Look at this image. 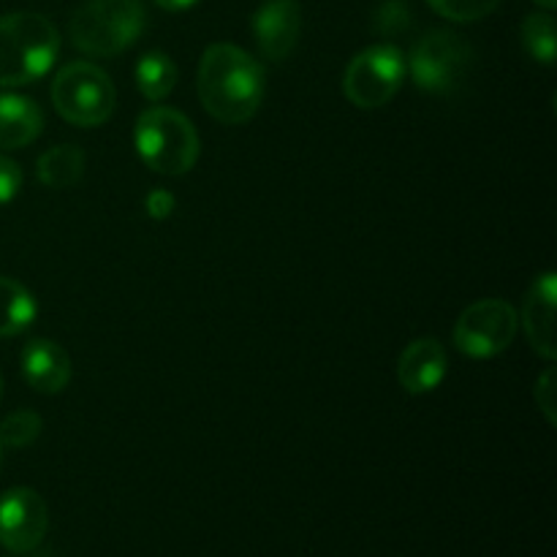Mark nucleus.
<instances>
[{
	"mask_svg": "<svg viewBox=\"0 0 557 557\" xmlns=\"http://www.w3.org/2000/svg\"><path fill=\"white\" fill-rule=\"evenodd\" d=\"M201 107L223 125H243L259 112L267 79L259 60L234 44H212L199 63Z\"/></svg>",
	"mask_w": 557,
	"mask_h": 557,
	"instance_id": "nucleus-1",
	"label": "nucleus"
},
{
	"mask_svg": "<svg viewBox=\"0 0 557 557\" xmlns=\"http://www.w3.org/2000/svg\"><path fill=\"white\" fill-rule=\"evenodd\" d=\"M60 52L58 27L44 14L16 11L0 16V87L41 79Z\"/></svg>",
	"mask_w": 557,
	"mask_h": 557,
	"instance_id": "nucleus-2",
	"label": "nucleus"
},
{
	"mask_svg": "<svg viewBox=\"0 0 557 557\" xmlns=\"http://www.w3.org/2000/svg\"><path fill=\"white\" fill-rule=\"evenodd\" d=\"M145 25L141 0H85L71 14L69 36L90 58H114L139 41Z\"/></svg>",
	"mask_w": 557,
	"mask_h": 557,
	"instance_id": "nucleus-3",
	"label": "nucleus"
},
{
	"mask_svg": "<svg viewBox=\"0 0 557 557\" xmlns=\"http://www.w3.org/2000/svg\"><path fill=\"white\" fill-rule=\"evenodd\" d=\"M136 152L158 174L180 177L190 172L199 158V134L183 112L152 107L136 120Z\"/></svg>",
	"mask_w": 557,
	"mask_h": 557,
	"instance_id": "nucleus-4",
	"label": "nucleus"
},
{
	"mask_svg": "<svg viewBox=\"0 0 557 557\" xmlns=\"http://www.w3.org/2000/svg\"><path fill=\"white\" fill-rule=\"evenodd\" d=\"M52 103L65 123L96 128L112 117L117 92L101 65L76 60L63 65L52 79Z\"/></svg>",
	"mask_w": 557,
	"mask_h": 557,
	"instance_id": "nucleus-5",
	"label": "nucleus"
},
{
	"mask_svg": "<svg viewBox=\"0 0 557 557\" xmlns=\"http://www.w3.org/2000/svg\"><path fill=\"white\" fill-rule=\"evenodd\" d=\"M406 71L408 65L400 49L389 44H375L348 63L343 92L359 109L386 107L403 87Z\"/></svg>",
	"mask_w": 557,
	"mask_h": 557,
	"instance_id": "nucleus-6",
	"label": "nucleus"
},
{
	"mask_svg": "<svg viewBox=\"0 0 557 557\" xmlns=\"http://www.w3.org/2000/svg\"><path fill=\"white\" fill-rule=\"evenodd\" d=\"M471 54V47L462 36L451 30H433L419 38L406 65L411 69L419 90L446 96V92L457 90L460 82L466 79Z\"/></svg>",
	"mask_w": 557,
	"mask_h": 557,
	"instance_id": "nucleus-7",
	"label": "nucleus"
},
{
	"mask_svg": "<svg viewBox=\"0 0 557 557\" xmlns=\"http://www.w3.org/2000/svg\"><path fill=\"white\" fill-rule=\"evenodd\" d=\"M520 315L506 299H479L468 305L455 324L457 351L471 359H490L515 343Z\"/></svg>",
	"mask_w": 557,
	"mask_h": 557,
	"instance_id": "nucleus-8",
	"label": "nucleus"
},
{
	"mask_svg": "<svg viewBox=\"0 0 557 557\" xmlns=\"http://www.w3.org/2000/svg\"><path fill=\"white\" fill-rule=\"evenodd\" d=\"M49 511L41 495L30 487H14L0 495V544L9 553H33L44 542Z\"/></svg>",
	"mask_w": 557,
	"mask_h": 557,
	"instance_id": "nucleus-9",
	"label": "nucleus"
},
{
	"mask_svg": "<svg viewBox=\"0 0 557 557\" xmlns=\"http://www.w3.org/2000/svg\"><path fill=\"white\" fill-rule=\"evenodd\" d=\"M302 30V9L297 0H264L253 14V36L261 54L281 63L294 52Z\"/></svg>",
	"mask_w": 557,
	"mask_h": 557,
	"instance_id": "nucleus-10",
	"label": "nucleus"
},
{
	"mask_svg": "<svg viewBox=\"0 0 557 557\" xmlns=\"http://www.w3.org/2000/svg\"><path fill=\"white\" fill-rule=\"evenodd\" d=\"M446 373H449V359L435 337L413 341L397 362V381L408 395H428V392L438 389Z\"/></svg>",
	"mask_w": 557,
	"mask_h": 557,
	"instance_id": "nucleus-11",
	"label": "nucleus"
},
{
	"mask_svg": "<svg viewBox=\"0 0 557 557\" xmlns=\"http://www.w3.org/2000/svg\"><path fill=\"white\" fill-rule=\"evenodd\" d=\"M555 272H544L536 277L522 305V326H525L528 341L533 351L542 354L549 362L555 359Z\"/></svg>",
	"mask_w": 557,
	"mask_h": 557,
	"instance_id": "nucleus-12",
	"label": "nucleus"
},
{
	"mask_svg": "<svg viewBox=\"0 0 557 557\" xmlns=\"http://www.w3.org/2000/svg\"><path fill=\"white\" fill-rule=\"evenodd\" d=\"M22 375L41 395H58L71 381V359L63 346L36 337L22 351Z\"/></svg>",
	"mask_w": 557,
	"mask_h": 557,
	"instance_id": "nucleus-13",
	"label": "nucleus"
},
{
	"mask_svg": "<svg viewBox=\"0 0 557 557\" xmlns=\"http://www.w3.org/2000/svg\"><path fill=\"white\" fill-rule=\"evenodd\" d=\"M44 131V112L25 96L0 92V150H20Z\"/></svg>",
	"mask_w": 557,
	"mask_h": 557,
	"instance_id": "nucleus-14",
	"label": "nucleus"
},
{
	"mask_svg": "<svg viewBox=\"0 0 557 557\" xmlns=\"http://www.w3.org/2000/svg\"><path fill=\"white\" fill-rule=\"evenodd\" d=\"M36 313L38 308L33 294L22 283L0 275V337H14L25 332Z\"/></svg>",
	"mask_w": 557,
	"mask_h": 557,
	"instance_id": "nucleus-15",
	"label": "nucleus"
},
{
	"mask_svg": "<svg viewBox=\"0 0 557 557\" xmlns=\"http://www.w3.org/2000/svg\"><path fill=\"white\" fill-rule=\"evenodd\" d=\"M38 180H41L47 188L65 190L71 185H76L85 174V152L76 145H60L52 150L44 152L38 158Z\"/></svg>",
	"mask_w": 557,
	"mask_h": 557,
	"instance_id": "nucleus-16",
	"label": "nucleus"
},
{
	"mask_svg": "<svg viewBox=\"0 0 557 557\" xmlns=\"http://www.w3.org/2000/svg\"><path fill=\"white\" fill-rule=\"evenodd\" d=\"M136 85L147 101H163L172 96L174 85H177V65L169 54L147 52L136 65Z\"/></svg>",
	"mask_w": 557,
	"mask_h": 557,
	"instance_id": "nucleus-17",
	"label": "nucleus"
},
{
	"mask_svg": "<svg viewBox=\"0 0 557 557\" xmlns=\"http://www.w3.org/2000/svg\"><path fill=\"white\" fill-rule=\"evenodd\" d=\"M522 47L531 54L533 60L544 65L555 63L557 52V33H555V20L549 11L542 14H531L522 22Z\"/></svg>",
	"mask_w": 557,
	"mask_h": 557,
	"instance_id": "nucleus-18",
	"label": "nucleus"
},
{
	"mask_svg": "<svg viewBox=\"0 0 557 557\" xmlns=\"http://www.w3.org/2000/svg\"><path fill=\"white\" fill-rule=\"evenodd\" d=\"M41 417L33 411H14L0 422V444L9 449H25L41 435Z\"/></svg>",
	"mask_w": 557,
	"mask_h": 557,
	"instance_id": "nucleus-19",
	"label": "nucleus"
},
{
	"mask_svg": "<svg viewBox=\"0 0 557 557\" xmlns=\"http://www.w3.org/2000/svg\"><path fill=\"white\" fill-rule=\"evenodd\" d=\"M430 9L451 22H476L493 14L500 0H428Z\"/></svg>",
	"mask_w": 557,
	"mask_h": 557,
	"instance_id": "nucleus-20",
	"label": "nucleus"
},
{
	"mask_svg": "<svg viewBox=\"0 0 557 557\" xmlns=\"http://www.w3.org/2000/svg\"><path fill=\"white\" fill-rule=\"evenodd\" d=\"M533 397H536V406L542 408V413L547 417L549 424H557V373L555 368H547L542 373V379L536 381V389H533Z\"/></svg>",
	"mask_w": 557,
	"mask_h": 557,
	"instance_id": "nucleus-21",
	"label": "nucleus"
},
{
	"mask_svg": "<svg viewBox=\"0 0 557 557\" xmlns=\"http://www.w3.org/2000/svg\"><path fill=\"white\" fill-rule=\"evenodd\" d=\"M22 188V169L11 158L0 156V205H9Z\"/></svg>",
	"mask_w": 557,
	"mask_h": 557,
	"instance_id": "nucleus-22",
	"label": "nucleus"
},
{
	"mask_svg": "<svg viewBox=\"0 0 557 557\" xmlns=\"http://www.w3.org/2000/svg\"><path fill=\"white\" fill-rule=\"evenodd\" d=\"M152 3L161 5L163 11H188V9H194L199 0H152Z\"/></svg>",
	"mask_w": 557,
	"mask_h": 557,
	"instance_id": "nucleus-23",
	"label": "nucleus"
},
{
	"mask_svg": "<svg viewBox=\"0 0 557 557\" xmlns=\"http://www.w3.org/2000/svg\"><path fill=\"white\" fill-rule=\"evenodd\" d=\"M533 3H536V5H542L544 11H553L555 5H557V0H533Z\"/></svg>",
	"mask_w": 557,
	"mask_h": 557,
	"instance_id": "nucleus-24",
	"label": "nucleus"
},
{
	"mask_svg": "<svg viewBox=\"0 0 557 557\" xmlns=\"http://www.w3.org/2000/svg\"><path fill=\"white\" fill-rule=\"evenodd\" d=\"M0 395H3V381H0Z\"/></svg>",
	"mask_w": 557,
	"mask_h": 557,
	"instance_id": "nucleus-25",
	"label": "nucleus"
},
{
	"mask_svg": "<svg viewBox=\"0 0 557 557\" xmlns=\"http://www.w3.org/2000/svg\"><path fill=\"white\" fill-rule=\"evenodd\" d=\"M0 457H3V444H0Z\"/></svg>",
	"mask_w": 557,
	"mask_h": 557,
	"instance_id": "nucleus-26",
	"label": "nucleus"
}]
</instances>
